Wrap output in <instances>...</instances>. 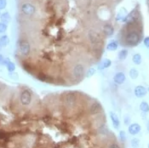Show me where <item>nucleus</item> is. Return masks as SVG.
Returning a JSON list of instances; mask_svg holds the SVG:
<instances>
[{
  "instance_id": "4468645a",
  "label": "nucleus",
  "mask_w": 149,
  "mask_h": 148,
  "mask_svg": "<svg viewBox=\"0 0 149 148\" xmlns=\"http://www.w3.org/2000/svg\"><path fill=\"white\" fill-rule=\"evenodd\" d=\"M111 65H112L111 60H109V59H105V60H103L100 63V65L98 66V69H99V70H104V69H106V68H108Z\"/></svg>"
},
{
  "instance_id": "412c9836",
  "label": "nucleus",
  "mask_w": 149,
  "mask_h": 148,
  "mask_svg": "<svg viewBox=\"0 0 149 148\" xmlns=\"http://www.w3.org/2000/svg\"><path fill=\"white\" fill-rule=\"evenodd\" d=\"M5 66H6V69H7V71H8L9 72H15V63L12 62L11 60H9V61L8 62V64H7Z\"/></svg>"
},
{
  "instance_id": "c9c22d12",
  "label": "nucleus",
  "mask_w": 149,
  "mask_h": 148,
  "mask_svg": "<svg viewBox=\"0 0 149 148\" xmlns=\"http://www.w3.org/2000/svg\"><path fill=\"white\" fill-rule=\"evenodd\" d=\"M1 49H2V47H1V45H0V50H1Z\"/></svg>"
},
{
  "instance_id": "423d86ee",
  "label": "nucleus",
  "mask_w": 149,
  "mask_h": 148,
  "mask_svg": "<svg viewBox=\"0 0 149 148\" xmlns=\"http://www.w3.org/2000/svg\"><path fill=\"white\" fill-rule=\"evenodd\" d=\"M84 74V67L82 64H77L73 69V75L77 79H81Z\"/></svg>"
},
{
  "instance_id": "7ed1b4c3",
  "label": "nucleus",
  "mask_w": 149,
  "mask_h": 148,
  "mask_svg": "<svg viewBox=\"0 0 149 148\" xmlns=\"http://www.w3.org/2000/svg\"><path fill=\"white\" fill-rule=\"evenodd\" d=\"M20 101L23 106H28L32 101V93L29 90H24L20 96Z\"/></svg>"
},
{
  "instance_id": "aec40b11",
  "label": "nucleus",
  "mask_w": 149,
  "mask_h": 148,
  "mask_svg": "<svg viewBox=\"0 0 149 148\" xmlns=\"http://www.w3.org/2000/svg\"><path fill=\"white\" fill-rule=\"evenodd\" d=\"M140 110H141L142 112H144V113L148 112L149 111L148 103L146 102V101H142V102H141V104H140Z\"/></svg>"
},
{
  "instance_id": "4c0bfd02",
  "label": "nucleus",
  "mask_w": 149,
  "mask_h": 148,
  "mask_svg": "<svg viewBox=\"0 0 149 148\" xmlns=\"http://www.w3.org/2000/svg\"><path fill=\"white\" fill-rule=\"evenodd\" d=\"M148 148H149V143H148Z\"/></svg>"
},
{
  "instance_id": "bb28decb",
  "label": "nucleus",
  "mask_w": 149,
  "mask_h": 148,
  "mask_svg": "<svg viewBox=\"0 0 149 148\" xmlns=\"http://www.w3.org/2000/svg\"><path fill=\"white\" fill-rule=\"evenodd\" d=\"M7 6V0H0V10L4 9Z\"/></svg>"
},
{
  "instance_id": "dca6fc26",
  "label": "nucleus",
  "mask_w": 149,
  "mask_h": 148,
  "mask_svg": "<svg viewBox=\"0 0 149 148\" xmlns=\"http://www.w3.org/2000/svg\"><path fill=\"white\" fill-rule=\"evenodd\" d=\"M9 43V38L7 35H2L0 37V45L1 47H6Z\"/></svg>"
},
{
  "instance_id": "473e14b6",
  "label": "nucleus",
  "mask_w": 149,
  "mask_h": 148,
  "mask_svg": "<svg viewBox=\"0 0 149 148\" xmlns=\"http://www.w3.org/2000/svg\"><path fill=\"white\" fill-rule=\"evenodd\" d=\"M3 59H4V57L3 56V54H0V65H2V63H3Z\"/></svg>"
},
{
  "instance_id": "9d476101",
  "label": "nucleus",
  "mask_w": 149,
  "mask_h": 148,
  "mask_svg": "<svg viewBox=\"0 0 149 148\" xmlns=\"http://www.w3.org/2000/svg\"><path fill=\"white\" fill-rule=\"evenodd\" d=\"M110 118H111V121H112V126L114 129H118L120 126V121H119V118L118 117V115L113 112V111H110Z\"/></svg>"
},
{
  "instance_id": "2eb2a0df",
  "label": "nucleus",
  "mask_w": 149,
  "mask_h": 148,
  "mask_svg": "<svg viewBox=\"0 0 149 148\" xmlns=\"http://www.w3.org/2000/svg\"><path fill=\"white\" fill-rule=\"evenodd\" d=\"M89 38H90V42L93 43V44L98 43L100 40L99 36L97 35V33H94V32H90V33H89Z\"/></svg>"
},
{
  "instance_id": "a878e982",
  "label": "nucleus",
  "mask_w": 149,
  "mask_h": 148,
  "mask_svg": "<svg viewBox=\"0 0 149 148\" xmlns=\"http://www.w3.org/2000/svg\"><path fill=\"white\" fill-rule=\"evenodd\" d=\"M119 139L122 142H124L126 141V134L124 130H121L119 132Z\"/></svg>"
},
{
  "instance_id": "e433bc0d",
  "label": "nucleus",
  "mask_w": 149,
  "mask_h": 148,
  "mask_svg": "<svg viewBox=\"0 0 149 148\" xmlns=\"http://www.w3.org/2000/svg\"><path fill=\"white\" fill-rule=\"evenodd\" d=\"M148 92H149V88H148Z\"/></svg>"
},
{
  "instance_id": "72a5a7b5",
  "label": "nucleus",
  "mask_w": 149,
  "mask_h": 148,
  "mask_svg": "<svg viewBox=\"0 0 149 148\" xmlns=\"http://www.w3.org/2000/svg\"><path fill=\"white\" fill-rule=\"evenodd\" d=\"M147 129H148V130L149 131V120L148 121V123H147Z\"/></svg>"
},
{
  "instance_id": "b1692460",
  "label": "nucleus",
  "mask_w": 149,
  "mask_h": 148,
  "mask_svg": "<svg viewBox=\"0 0 149 148\" xmlns=\"http://www.w3.org/2000/svg\"><path fill=\"white\" fill-rule=\"evenodd\" d=\"M8 29L7 24H4L3 22H0V33H4Z\"/></svg>"
},
{
  "instance_id": "cd10ccee",
  "label": "nucleus",
  "mask_w": 149,
  "mask_h": 148,
  "mask_svg": "<svg viewBox=\"0 0 149 148\" xmlns=\"http://www.w3.org/2000/svg\"><path fill=\"white\" fill-rule=\"evenodd\" d=\"M9 78H11L12 79H15H15L17 80L18 78H19V77H18V74H17V73H15L14 72H9Z\"/></svg>"
},
{
  "instance_id": "f257e3e1",
  "label": "nucleus",
  "mask_w": 149,
  "mask_h": 148,
  "mask_svg": "<svg viewBox=\"0 0 149 148\" xmlns=\"http://www.w3.org/2000/svg\"><path fill=\"white\" fill-rule=\"evenodd\" d=\"M141 34L140 33L134 28H130L125 34V42L130 46H136L141 42Z\"/></svg>"
},
{
  "instance_id": "f03ea898",
  "label": "nucleus",
  "mask_w": 149,
  "mask_h": 148,
  "mask_svg": "<svg viewBox=\"0 0 149 148\" xmlns=\"http://www.w3.org/2000/svg\"><path fill=\"white\" fill-rule=\"evenodd\" d=\"M19 51L22 55H28L31 52V45L26 39H20L18 43Z\"/></svg>"
},
{
  "instance_id": "ddd939ff",
  "label": "nucleus",
  "mask_w": 149,
  "mask_h": 148,
  "mask_svg": "<svg viewBox=\"0 0 149 148\" xmlns=\"http://www.w3.org/2000/svg\"><path fill=\"white\" fill-rule=\"evenodd\" d=\"M0 20H1V22H3L4 24H8L11 21V16H10V15H9V12H4V13L1 14Z\"/></svg>"
},
{
  "instance_id": "c756f323",
  "label": "nucleus",
  "mask_w": 149,
  "mask_h": 148,
  "mask_svg": "<svg viewBox=\"0 0 149 148\" xmlns=\"http://www.w3.org/2000/svg\"><path fill=\"white\" fill-rule=\"evenodd\" d=\"M130 117L126 116V117H124V123H125L126 125H128V124L130 123Z\"/></svg>"
},
{
  "instance_id": "6ab92c4d",
  "label": "nucleus",
  "mask_w": 149,
  "mask_h": 148,
  "mask_svg": "<svg viewBox=\"0 0 149 148\" xmlns=\"http://www.w3.org/2000/svg\"><path fill=\"white\" fill-rule=\"evenodd\" d=\"M118 44L116 41H112L110 42L107 45H106V49L109 51H115L116 49H118Z\"/></svg>"
},
{
  "instance_id": "4be33fe9",
  "label": "nucleus",
  "mask_w": 149,
  "mask_h": 148,
  "mask_svg": "<svg viewBox=\"0 0 149 148\" xmlns=\"http://www.w3.org/2000/svg\"><path fill=\"white\" fill-rule=\"evenodd\" d=\"M129 74H130V77L132 79H136V78H137L138 76H139V72H138L136 68H132V69H130Z\"/></svg>"
},
{
  "instance_id": "393cba45",
  "label": "nucleus",
  "mask_w": 149,
  "mask_h": 148,
  "mask_svg": "<svg viewBox=\"0 0 149 148\" xmlns=\"http://www.w3.org/2000/svg\"><path fill=\"white\" fill-rule=\"evenodd\" d=\"M95 73H96V69L93 68V67H91V68H90V69L88 70V72H87V73H86V78H90V77H92Z\"/></svg>"
},
{
  "instance_id": "f8f14e48",
  "label": "nucleus",
  "mask_w": 149,
  "mask_h": 148,
  "mask_svg": "<svg viewBox=\"0 0 149 148\" xmlns=\"http://www.w3.org/2000/svg\"><path fill=\"white\" fill-rule=\"evenodd\" d=\"M103 33L106 37H111L114 33V28L110 24H106L103 27Z\"/></svg>"
},
{
  "instance_id": "7c9ffc66",
  "label": "nucleus",
  "mask_w": 149,
  "mask_h": 148,
  "mask_svg": "<svg viewBox=\"0 0 149 148\" xmlns=\"http://www.w3.org/2000/svg\"><path fill=\"white\" fill-rule=\"evenodd\" d=\"M109 148H120L119 147V146L118 145V144H116V143H113V144H112L110 147H109Z\"/></svg>"
},
{
  "instance_id": "a211bd4d",
  "label": "nucleus",
  "mask_w": 149,
  "mask_h": 148,
  "mask_svg": "<svg viewBox=\"0 0 149 148\" xmlns=\"http://www.w3.org/2000/svg\"><path fill=\"white\" fill-rule=\"evenodd\" d=\"M132 61L133 63H135L136 65H140L142 61V55L140 54H135L133 56H132Z\"/></svg>"
},
{
  "instance_id": "9b49d317",
  "label": "nucleus",
  "mask_w": 149,
  "mask_h": 148,
  "mask_svg": "<svg viewBox=\"0 0 149 148\" xmlns=\"http://www.w3.org/2000/svg\"><path fill=\"white\" fill-rule=\"evenodd\" d=\"M141 125L139 123H131L130 126H129V133L132 135H137L140 131H141Z\"/></svg>"
},
{
  "instance_id": "f704fd0d",
  "label": "nucleus",
  "mask_w": 149,
  "mask_h": 148,
  "mask_svg": "<svg viewBox=\"0 0 149 148\" xmlns=\"http://www.w3.org/2000/svg\"><path fill=\"white\" fill-rule=\"evenodd\" d=\"M147 4H148V6L149 7V0H147Z\"/></svg>"
},
{
  "instance_id": "1a4fd4ad",
  "label": "nucleus",
  "mask_w": 149,
  "mask_h": 148,
  "mask_svg": "<svg viewBox=\"0 0 149 148\" xmlns=\"http://www.w3.org/2000/svg\"><path fill=\"white\" fill-rule=\"evenodd\" d=\"M101 110H102V106H101V105L100 104L99 102H97V101L93 102L91 104L90 107V112L92 115L98 114V113H100L101 111Z\"/></svg>"
},
{
  "instance_id": "6e6552de",
  "label": "nucleus",
  "mask_w": 149,
  "mask_h": 148,
  "mask_svg": "<svg viewBox=\"0 0 149 148\" xmlns=\"http://www.w3.org/2000/svg\"><path fill=\"white\" fill-rule=\"evenodd\" d=\"M126 80V77H125V74L122 72H117L114 76H113V81L115 84H123Z\"/></svg>"
},
{
  "instance_id": "5701e85b",
  "label": "nucleus",
  "mask_w": 149,
  "mask_h": 148,
  "mask_svg": "<svg viewBox=\"0 0 149 148\" xmlns=\"http://www.w3.org/2000/svg\"><path fill=\"white\" fill-rule=\"evenodd\" d=\"M131 146L133 148H138L140 146V141L137 138H134L131 140Z\"/></svg>"
},
{
  "instance_id": "58836bf2",
  "label": "nucleus",
  "mask_w": 149,
  "mask_h": 148,
  "mask_svg": "<svg viewBox=\"0 0 149 148\" xmlns=\"http://www.w3.org/2000/svg\"><path fill=\"white\" fill-rule=\"evenodd\" d=\"M0 15H1V13H0Z\"/></svg>"
},
{
  "instance_id": "2f4dec72",
  "label": "nucleus",
  "mask_w": 149,
  "mask_h": 148,
  "mask_svg": "<svg viewBox=\"0 0 149 148\" xmlns=\"http://www.w3.org/2000/svg\"><path fill=\"white\" fill-rule=\"evenodd\" d=\"M5 137H6L5 133H3V132H0V139H4Z\"/></svg>"
},
{
  "instance_id": "f3484780",
  "label": "nucleus",
  "mask_w": 149,
  "mask_h": 148,
  "mask_svg": "<svg viewBox=\"0 0 149 148\" xmlns=\"http://www.w3.org/2000/svg\"><path fill=\"white\" fill-rule=\"evenodd\" d=\"M127 56H128V50L125 49H121V50L118 52V59H119L120 60H125V59L127 58Z\"/></svg>"
},
{
  "instance_id": "39448f33",
  "label": "nucleus",
  "mask_w": 149,
  "mask_h": 148,
  "mask_svg": "<svg viewBox=\"0 0 149 148\" xmlns=\"http://www.w3.org/2000/svg\"><path fill=\"white\" fill-rule=\"evenodd\" d=\"M76 96L73 93V92H68L64 96V102L65 105L70 108L73 107L74 105L76 104Z\"/></svg>"
},
{
  "instance_id": "c85d7f7f",
  "label": "nucleus",
  "mask_w": 149,
  "mask_h": 148,
  "mask_svg": "<svg viewBox=\"0 0 149 148\" xmlns=\"http://www.w3.org/2000/svg\"><path fill=\"white\" fill-rule=\"evenodd\" d=\"M143 43H144V45L147 47V48H149V37H146L143 40Z\"/></svg>"
},
{
  "instance_id": "20e7f679",
  "label": "nucleus",
  "mask_w": 149,
  "mask_h": 148,
  "mask_svg": "<svg viewBox=\"0 0 149 148\" xmlns=\"http://www.w3.org/2000/svg\"><path fill=\"white\" fill-rule=\"evenodd\" d=\"M21 11L26 15H33L36 12V8L33 4L29 3H25L21 7Z\"/></svg>"
},
{
  "instance_id": "0eeeda50",
  "label": "nucleus",
  "mask_w": 149,
  "mask_h": 148,
  "mask_svg": "<svg viewBox=\"0 0 149 148\" xmlns=\"http://www.w3.org/2000/svg\"><path fill=\"white\" fill-rule=\"evenodd\" d=\"M147 93H148V90L142 85H138L134 90V94L137 98H142L146 96Z\"/></svg>"
}]
</instances>
